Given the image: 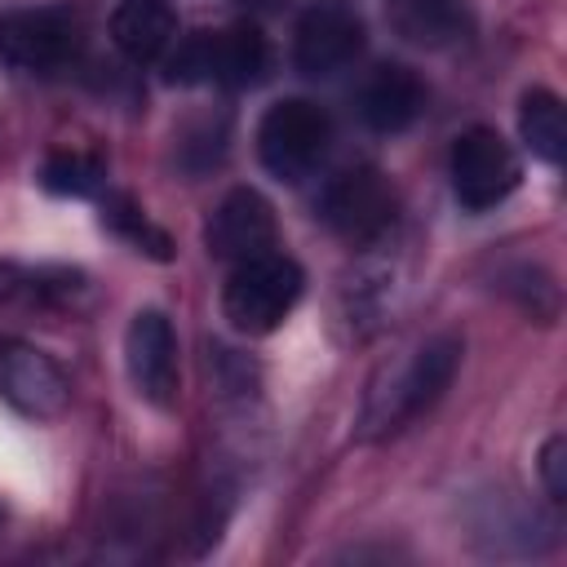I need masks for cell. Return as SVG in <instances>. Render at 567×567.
<instances>
[{
	"label": "cell",
	"mask_w": 567,
	"mask_h": 567,
	"mask_svg": "<svg viewBox=\"0 0 567 567\" xmlns=\"http://www.w3.org/2000/svg\"><path fill=\"white\" fill-rule=\"evenodd\" d=\"M456 368H461L456 332H439L421 350H412L408 363H399L394 372L385 368L363 399V421H359L363 439H385L399 425H408L412 416H421L425 408H434L443 399V390L452 385Z\"/></svg>",
	"instance_id": "1"
},
{
	"label": "cell",
	"mask_w": 567,
	"mask_h": 567,
	"mask_svg": "<svg viewBox=\"0 0 567 567\" xmlns=\"http://www.w3.org/2000/svg\"><path fill=\"white\" fill-rule=\"evenodd\" d=\"M301 266L284 252H257L248 261H235L226 288H221V315L230 319L235 332L244 337H266L275 332L297 297H301Z\"/></svg>",
	"instance_id": "2"
},
{
	"label": "cell",
	"mask_w": 567,
	"mask_h": 567,
	"mask_svg": "<svg viewBox=\"0 0 567 567\" xmlns=\"http://www.w3.org/2000/svg\"><path fill=\"white\" fill-rule=\"evenodd\" d=\"M328 137H332V124L328 115L306 102V97H284L275 102L266 115H261V128H257V151H261V164L279 177V182H301L328 151Z\"/></svg>",
	"instance_id": "3"
},
{
	"label": "cell",
	"mask_w": 567,
	"mask_h": 567,
	"mask_svg": "<svg viewBox=\"0 0 567 567\" xmlns=\"http://www.w3.org/2000/svg\"><path fill=\"white\" fill-rule=\"evenodd\" d=\"M523 168L518 155L509 151V142L496 128H465L452 146V190L461 199V208L483 213L496 208L514 186H518Z\"/></svg>",
	"instance_id": "4"
},
{
	"label": "cell",
	"mask_w": 567,
	"mask_h": 567,
	"mask_svg": "<svg viewBox=\"0 0 567 567\" xmlns=\"http://www.w3.org/2000/svg\"><path fill=\"white\" fill-rule=\"evenodd\" d=\"M80 49V18L71 9L0 13V62L13 71H53Z\"/></svg>",
	"instance_id": "5"
},
{
	"label": "cell",
	"mask_w": 567,
	"mask_h": 567,
	"mask_svg": "<svg viewBox=\"0 0 567 567\" xmlns=\"http://www.w3.org/2000/svg\"><path fill=\"white\" fill-rule=\"evenodd\" d=\"M124 368H128L133 390L146 403L168 408L177 399V337L159 310L133 315V323L124 332Z\"/></svg>",
	"instance_id": "6"
},
{
	"label": "cell",
	"mask_w": 567,
	"mask_h": 567,
	"mask_svg": "<svg viewBox=\"0 0 567 567\" xmlns=\"http://www.w3.org/2000/svg\"><path fill=\"white\" fill-rule=\"evenodd\" d=\"M0 399L31 421H53L71 403V385L62 368L35 346H4L0 350Z\"/></svg>",
	"instance_id": "7"
},
{
	"label": "cell",
	"mask_w": 567,
	"mask_h": 567,
	"mask_svg": "<svg viewBox=\"0 0 567 567\" xmlns=\"http://www.w3.org/2000/svg\"><path fill=\"white\" fill-rule=\"evenodd\" d=\"M323 217L346 239H377L394 221V186L377 168L341 173L323 195Z\"/></svg>",
	"instance_id": "8"
},
{
	"label": "cell",
	"mask_w": 567,
	"mask_h": 567,
	"mask_svg": "<svg viewBox=\"0 0 567 567\" xmlns=\"http://www.w3.org/2000/svg\"><path fill=\"white\" fill-rule=\"evenodd\" d=\"M204 244L217 261H248L257 252H270L275 244V213L252 186H235L208 217Z\"/></svg>",
	"instance_id": "9"
},
{
	"label": "cell",
	"mask_w": 567,
	"mask_h": 567,
	"mask_svg": "<svg viewBox=\"0 0 567 567\" xmlns=\"http://www.w3.org/2000/svg\"><path fill=\"white\" fill-rule=\"evenodd\" d=\"M363 49V27L341 4H315L292 31V62L301 75H332Z\"/></svg>",
	"instance_id": "10"
},
{
	"label": "cell",
	"mask_w": 567,
	"mask_h": 567,
	"mask_svg": "<svg viewBox=\"0 0 567 567\" xmlns=\"http://www.w3.org/2000/svg\"><path fill=\"white\" fill-rule=\"evenodd\" d=\"M421 106H425V89L408 66H377V75L359 93V111L377 133L408 128L421 115Z\"/></svg>",
	"instance_id": "11"
},
{
	"label": "cell",
	"mask_w": 567,
	"mask_h": 567,
	"mask_svg": "<svg viewBox=\"0 0 567 567\" xmlns=\"http://www.w3.org/2000/svg\"><path fill=\"white\" fill-rule=\"evenodd\" d=\"M177 31L168 0H120L111 13V40L133 62H155Z\"/></svg>",
	"instance_id": "12"
},
{
	"label": "cell",
	"mask_w": 567,
	"mask_h": 567,
	"mask_svg": "<svg viewBox=\"0 0 567 567\" xmlns=\"http://www.w3.org/2000/svg\"><path fill=\"white\" fill-rule=\"evenodd\" d=\"M261 71H266V35L252 22L208 31V80H217L226 89H244Z\"/></svg>",
	"instance_id": "13"
},
{
	"label": "cell",
	"mask_w": 567,
	"mask_h": 567,
	"mask_svg": "<svg viewBox=\"0 0 567 567\" xmlns=\"http://www.w3.org/2000/svg\"><path fill=\"white\" fill-rule=\"evenodd\" d=\"M390 27L408 40V44H452L465 35L470 18L461 9V0H390Z\"/></svg>",
	"instance_id": "14"
},
{
	"label": "cell",
	"mask_w": 567,
	"mask_h": 567,
	"mask_svg": "<svg viewBox=\"0 0 567 567\" xmlns=\"http://www.w3.org/2000/svg\"><path fill=\"white\" fill-rule=\"evenodd\" d=\"M518 133H523V142L536 159L563 164V155H567V111H563L558 93L527 89L523 102H518Z\"/></svg>",
	"instance_id": "15"
},
{
	"label": "cell",
	"mask_w": 567,
	"mask_h": 567,
	"mask_svg": "<svg viewBox=\"0 0 567 567\" xmlns=\"http://www.w3.org/2000/svg\"><path fill=\"white\" fill-rule=\"evenodd\" d=\"M106 226H111L115 235H124L137 252L155 257V261H168V257H173L168 235H164L159 226H151V217H146L128 195H111V199H106Z\"/></svg>",
	"instance_id": "16"
},
{
	"label": "cell",
	"mask_w": 567,
	"mask_h": 567,
	"mask_svg": "<svg viewBox=\"0 0 567 567\" xmlns=\"http://www.w3.org/2000/svg\"><path fill=\"white\" fill-rule=\"evenodd\" d=\"M40 182L53 195H93L102 186V159L84 151H53L40 168Z\"/></svg>",
	"instance_id": "17"
},
{
	"label": "cell",
	"mask_w": 567,
	"mask_h": 567,
	"mask_svg": "<svg viewBox=\"0 0 567 567\" xmlns=\"http://www.w3.org/2000/svg\"><path fill=\"white\" fill-rule=\"evenodd\" d=\"M226 155V120H195L177 133V164L186 173H208Z\"/></svg>",
	"instance_id": "18"
},
{
	"label": "cell",
	"mask_w": 567,
	"mask_h": 567,
	"mask_svg": "<svg viewBox=\"0 0 567 567\" xmlns=\"http://www.w3.org/2000/svg\"><path fill=\"white\" fill-rule=\"evenodd\" d=\"M168 80H182V84H195V80H208V31L190 35L173 62H168Z\"/></svg>",
	"instance_id": "19"
},
{
	"label": "cell",
	"mask_w": 567,
	"mask_h": 567,
	"mask_svg": "<svg viewBox=\"0 0 567 567\" xmlns=\"http://www.w3.org/2000/svg\"><path fill=\"white\" fill-rule=\"evenodd\" d=\"M540 478H545V492L554 501L567 496V439L563 434L545 439V447H540Z\"/></svg>",
	"instance_id": "20"
},
{
	"label": "cell",
	"mask_w": 567,
	"mask_h": 567,
	"mask_svg": "<svg viewBox=\"0 0 567 567\" xmlns=\"http://www.w3.org/2000/svg\"><path fill=\"white\" fill-rule=\"evenodd\" d=\"M18 288H22V275H18V266L0 261V306H4V301H13V297H18Z\"/></svg>",
	"instance_id": "21"
}]
</instances>
